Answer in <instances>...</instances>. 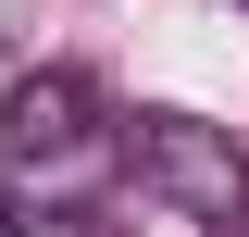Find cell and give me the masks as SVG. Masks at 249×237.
Instances as JSON below:
<instances>
[{"label":"cell","instance_id":"cell-1","mask_svg":"<svg viewBox=\"0 0 249 237\" xmlns=\"http://www.w3.org/2000/svg\"><path fill=\"white\" fill-rule=\"evenodd\" d=\"M124 162H137V187L162 212H187V225H212V237H249V150H237V125L137 113L124 125Z\"/></svg>","mask_w":249,"mask_h":237},{"label":"cell","instance_id":"cell-2","mask_svg":"<svg viewBox=\"0 0 249 237\" xmlns=\"http://www.w3.org/2000/svg\"><path fill=\"white\" fill-rule=\"evenodd\" d=\"M0 150L25 162V175H88L100 150V88L75 75V62H37V75H13V100H0Z\"/></svg>","mask_w":249,"mask_h":237},{"label":"cell","instance_id":"cell-3","mask_svg":"<svg viewBox=\"0 0 249 237\" xmlns=\"http://www.w3.org/2000/svg\"><path fill=\"white\" fill-rule=\"evenodd\" d=\"M0 237H112V212H88V200H25Z\"/></svg>","mask_w":249,"mask_h":237},{"label":"cell","instance_id":"cell-4","mask_svg":"<svg viewBox=\"0 0 249 237\" xmlns=\"http://www.w3.org/2000/svg\"><path fill=\"white\" fill-rule=\"evenodd\" d=\"M0 225H13V200H0Z\"/></svg>","mask_w":249,"mask_h":237}]
</instances>
